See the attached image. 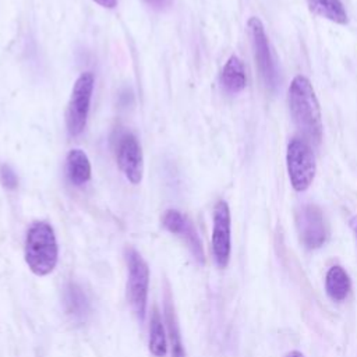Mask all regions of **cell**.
Listing matches in <instances>:
<instances>
[{
	"label": "cell",
	"instance_id": "6da1fadb",
	"mask_svg": "<svg viewBox=\"0 0 357 357\" xmlns=\"http://www.w3.org/2000/svg\"><path fill=\"white\" fill-rule=\"evenodd\" d=\"M287 103L293 123L304 139L319 144L322 139L321 109L310 79L301 74L296 75L287 89Z\"/></svg>",
	"mask_w": 357,
	"mask_h": 357
},
{
	"label": "cell",
	"instance_id": "7a4b0ae2",
	"mask_svg": "<svg viewBox=\"0 0 357 357\" xmlns=\"http://www.w3.org/2000/svg\"><path fill=\"white\" fill-rule=\"evenodd\" d=\"M25 262L38 276L49 275L57 264L59 248L53 227L43 220L33 222L25 237Z\"/></svg>",
	"mask_w": 357,
	"mask_h": 357
},
{
	"label": "cell",
	"instance_id": "3957f363",
	"mask_svg": "<svg viewBox=\"0 0 357 357\" xmlns=\"http://www.w3.org/2000/svg\"><path fill=\"white\" fill-rule=\"evenodd\" d=\"M286 166L291 187L303 192L314 181L317 163L310 144L304 138H291L286 151Z\"/></svg>",
	"mask_w": 357,
	"mask_h": 357
},
{
	"label": "cell",
	"instance_id": "277c9868",
	"mask_svg": "<svg viewBox=\"0 0 357 357\" xmlns=\"http://www.w3.org/2000/svg\"><path fill=\"white\" fill-rule=\"evenodd\" d=\"M95 77L91 71L82 73L74 82L66 110V126L70 135L81 134L86 126Z\"/></svg>",
	"mask_w": 357,
	"mask_h": 357
},
{
	"label": "cell",
	"instance_id": "5b68a950",
	"mask_svg": "<svg viewBox=\"0 0 357 357\" xmlns=\"http://www.w3.org/2000/svg\"><path fill=\"white\" fill-rule=\"evenodd\" d=\"M127 266H128V282H127V297L139 321L145 317L148 284H149V269L141 254L128 247L124 251Z\"/></svg>",
	"mask_w": 357,
	"mask_h": 357
},
{
	"label": "cell",
	"instance_id": "8992f818",
	"mask_svg": "<svg viewBox=\"0 0 357 357\" xmlns=\"http://www.w3.org/2000/svg\"><path fill=\"white\" fill-rule=\"evenodd\" d=\"M247 28L251 38L255 64L258 67L261 78L266 88L273 91L278 84V71L271 53V46L265 33L264 24L258 17H250L247 21Z\"/></svg>",
	"mask_w": 357,
	"mask_h": 357
},
{
	"label": "cell",
	"instance_id": "52a82bcc",
	"mask_svg": "<svg viewBox=\"0 0 357 357\" xmlns=\"http://www.w3.org/2000/svg\"><path fill=\"white\" fill-rule=\"evenodd\" d=\"M296 226L298 237L305 248L315 250L322 247L326 241L328 229L324 213L318 205H301L296 213Z\"/></svg>",
	"mask_w": 357,
	"mask_h": 357
},
{
	"label": "cell",
	"instance_id": "ba28073f",
	"mask_svg": "<svg viewBox=\"0 0 357 357\" xmlns=\"http://www.w3.org/2000/svg\"><path fill=\"white\" fill-rule=\"evenodd\" d=\"M231 220L230 209L226 201L220 199L213 208L212 227V252L219 268H225L230 259L231 251Z\"/></svg>",
	"mask_w": 357,
	"mask_h": 357
},
{
	"label": "cell",
	"instance_id": "9c48e42d",
	"mask_svg": "<svg viewBox=\"0 0 357 357\" xmlns=\"http://www.w3.org/2000/svg\"><path fill=\"white\" fill-rule=\"evenodd\" d=\"M117 165L131 184H139L144 173L141 146L134 134L126 132L117 144Z\"/></svg>",
	"mask_w": 357,
	"mask_h": 357
},
{
	"label": "cell",
	"instance_id": "30bf717a",
	"mask_svg": "<svg viewBox=\"0 0 357 357\" xmlns=\"http://www.w3.org/2000/svg\"><path fill=\"white\" fill-rule=\"evenodd\" d=\"M162 225L167 231H170L184 240V243L187 244L192 257L199 264L205 262V254H204L201 238H199L197 230L194 229L192 223L188 220V218L185 215H183L177 209H167L162 216Z\"/></svg>",
	"mask_w": 357,
	"mask_h": 357
},
{
	"label": "cell",
	"instance_id": "8fae6325",
	"mask_svg": "<svg viewBox=\"0 0 357 357\" xmlns=\"http://www.w3.org/2000/svg\"><path fill=\"white\" fill-rule=\"evenodd\" d=\"M66 314L75 322H82L91 312V301L86 291L75 282H68L63 291Z\"/></svg>",
	"mask_w": 357,
	"mask_h": 357
},
{
	"label": "cell",
	"instance_id": "7c38bea8",
	"mask_svg": "<svg viewBox=\"0 0 357 357\" xmlns=\"http://www.w3.org/2000/svg\"><path fill=\"white\" fill-rule=\"evenodd\" d=\"M220 84L229 93H238L247 85V77L243 61L237 56H230L220 73Z\"/></svg>",
	"mask_w": 357,
	"mask_h": 357
},
{
	"label": "cell",
	"instance_id": "4fadbf2b",
	"mask_svg": "<svg viewBox=\"0 0 357 357\" xmlns=\"http://www.w3.org/2000/svg\"><path fill=\"white\" fill-rule=\"evenodd\" d=\"M66 174L74 185H82L91 178V162L82 149H71L67 153Z\"/></svg>",
	"mask_w": 357,
	"mask_h": 357
},
{
	"label": "cell",
	"instance_id": "5bb4252c",
	"mask_svg": "<svg viewBox=\"0 0 357 357\" xmlns=\"http://www.w3.org/2000/svg\"><path fill=\"white\" fill-rule=\"evenodd\" d=\"M325 289L328 296L335 301H343L347 297L351 282L343 266L333 265L329 268L325 278Z\"/></svg>",
	"mask_w": 357,
	"mask_h": 357
},
{
	"label": "cell",
	"instance_id": "9a60e30c",
	"mask_svg": "<svg viewBox=\"0 0 357 357\" xmlns=\"http://www.w3.org/2000/svg\"><path fill=\"white\" fill-rule=\"evenodd\" d=\"M308 8L318 17L329 20L339 25L349 22L347 13L340 0H307Z\"/></svg>",
	"mask_w": 357,
	"mask_h": 357
},
{
	"label": "cell",
	"instance_id": "2e32d148",
	"mask_svg": "<svg viewBox=\"0 0 357 357\" xmlns=\"http://www.w3.org/2000/svg\"><path fill=\"white\" fill-rule=\"evenodd\" d=\"M165 319H166L167 335H169L170 347H172V357H185V351H184L183 340L180 335V326L177 322L174 305L169 291H166V296H165Z\"/></svg>",
	"mask_w": 357,
	"mask_h": 357
},
{
	"label": "cell",
	"instance_id": "e0dca14e",
	"mask_svg": "<svg viewBox=\"0 0 357 357\" xmlns=\"http://www.w3.org/2000/svg\"><path fill=\"white\" fill-rule=\"evenodd\" d=\"M149 350L155 357H163L166 354V335L162 322V317L155 307L151 315V325H149Z\"/></svg>",
	"mask_w": 357,
	"mask_h": 357
},
{
	"label": "cell",
	"instance_id": "ac0fdd59",
	"mask_svg": "<svg viewBox=\"0 0 357 357\" xmlns=\"http://www.w3.org/2000/svg\"><path fill=\"white\" fill-rule=\"evenodd\" d=\"M0 183L7 190H14L18 185V177L10 165H0Z\"/></svg>",
	"mask_w": 357,
	"mask_h": 357
},
{
	"label": "cell",
	"instance_id": "d6986e66",
	"mask_svg": "<svg viewBox=\"0 0 357 357\" xmlns=\"http://www.w3.org/2000/svg\"><path fill=\"white\" fill-rule=\"evenodd\" d=\"M145 1L158 10H163L172 4V0H145Z\"/></svg>",
	"mask_w": 357,
	"mask_h": 357
},
{
	"label": "cell",
	"instance_id": "ffe728a7",
	"mask_svg": "<svg viewBox=\"0 0 357 357\" xmlns=\"http://www.w3.org/2000/svg\"><path fill=\"white\" fill-rule=\"evenodd\" d=\"M95 3H98L99 6L105 7V8H114L117 6V0H92Z\"/></svg>",
	"mask_w": 357,
	"mask_h": 357
},
{
	"label": "cell",
	"instance_id": "44dd1931",
	"mask_svg": "<svg viewBox=\"0 0 357 357\" xmlns=\"http://www.w3.org/2000/svg\"><path fill=\"white\" fill-rule=\"evenodd\" d=\"M286 357H304V356H303V353H300V351H297V350H293V351H290Z\"/></svg>",
	"mask_w": 357,
	"mask_h": 357
},
{
	"label": "cell",
	"instance_id": "7402d4cb",
	"mask_svg": "<svg viewBox=\"0 0 357 357\" xmlns=\"http://www.w3.org/2000/svg\"><path fill=\"white\" fill-rule=\"evenodd\" d=\"M351 227H353V230H354V233H356V236H357V215L351 219Z\"/></svg>",
	"mask_w": 357,
	"mask_h": 357
}]
</instances>
